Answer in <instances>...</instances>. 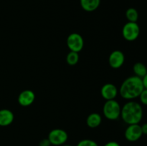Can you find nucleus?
I'll use <instances>...</instances> for the list:
<instances>
[{"mask_svg": "<svg viewBox=\"0 0 147 146\" xmlns=\"http://www.w3.org/2000/svg\"><path fill=\"white\" fill-rule=\"evenodd\" d=\"M144 89L142 78L134 75L128 77L123 81L121 85L119 92L123 99L134 100L139 97Z\"/></svg>", "mask_w": 147, "mask_h": 146, "instance_id": "1", "label": "nucleus"}, {"mask_svg": "<svg viewBox=\"0 0 147 146\" xmlns=\"http://www.w3.org/2000/svg\"><path fill=\"white\" fill-rule=\"evenodd\" d=\"M121 117L128 125L139 124L143 117V109L139 102L130 101L121 107Z\"/></svg>", "mask_w": 147, "mask_h": 146, "instance_id": "2", "label": "nucleus"}, {"mask_svg": "<svg viewBox=\"0 0 147 146\" xmlns=\"http://www.w3.org/2000/svg\"><path fill=\"white\" fill-rule=\"evenodd\" d=\"M121 107L115 100H106L103 105V112L105 117L110 120H116L121 116Z\"/></svg>", "mask_w": 147, "mask_h": 146, "instance_id": "3", "label": "nucleus"}, {"mask_svg": "<svg viewBox=\"0 0 147 146\" xmlns=\"http://www.w3.org/2000/svg\"><path fill=\"white\" fill-rule=\"evenodd\" d=\"M140 34V27L136 22L129 21L124 24L122 29L123 38L129 42L135 41Z\"/></svg>", "mask_w": 147, "mask_h": 146, "instance_id": "4", "label": "nucleus"}, {"mask_svg": "<svg viewBox=\"0 0 147 146\" xmlns=\"http://www.w3.org/2000/svg\"><path fill=\"white\" fill-rule=\"evenodd\" d=\"M67 45L70 51L80 52L84 46V40L78 33H71L67 37Z\"/></svg>", "mask_w": 147, "mask_h": 146, "instance_id": "5", "label": "nucleus"}, {"mask_svg": "<svg viewBox=\"0 0 147 146\" xmlns=\"http://www.w3.org/2000/svg\"><path fill=\"white\" fill-rule=\"evenodd\" d=\"M48 140L53 145H62L65 144L68 138V135L62 129H54L48 135Z\"/></svg>", "mask_w": 147, "mask_h": 146, "instance_id": "6", "label": "nucleus"}, {"mask_svg": "<svg viewBox=\"0 0 147 146\" xmlns=\"http://www.w3.org/2000/svg\"><path fill=\"white\" fill-rule=\"evenodd\" d=\"M142 127L139 124L129 125L124 133L126 139L130 142L137 141L142 137Z\"/></svg>", "mask_w": 147, "mask_h": 146, "instance_id": "7", "label": "nucleus"}, {"mask_svg": "<svg viewBox=\"0 0 147 146\" xmlns=\"http://www.w3.org/2000/svg\"><path fill=\"white\" fill-rule=\"evenodd\" d=\"M125 61V56L120 50H115L112 52L109 57V62L111 67L113 69H119L123 64Z\"/></svg>", "mask_w": 147, "mask_h": 146, "instance_id": "8", "label": "nucleus"}, {"mask_svg": "<svg viewBox=\"0 0 147 146\" xmlns=\"http://www.w3.org/2000/svg\"><path fill=\"white\" fill-rule=\"evenodd\" d=\"M100 94L105 100H114L118 94V89L113 84L107 83L101 87Z\"/></svg>", "mask_w": 147, "mask_h": 146, "instance_id": "9", "label": "nucleus"}, {"mask_svg": "<svg viewBox=\"0 0 147 146\" xmlns=\"http://www.w3.org/2000/svg\"><path fill=\"white\" fill-rule=\"evenodd\" d=\"M35 100V94L30 90H25L22 92L18 97L19 104L23 107L30 106L34 102Z\"/></svg>", "mask_w": 147, "mask_h": 146, "instance_id": "10", "label": "nucleus"}, {"mask_svg": "<svg viewBox=\"0 0 147 146\" xmlns=\"http://www.w3.org/2000/svg\"><path fill=\"white\" fill-rule=\"evenodd\" d=\"M14 116L12 112L7 109L0 110V126L7 127L14 121Z\"/></svg>", "mask_w": 147, "mask_h": 146, "instance_id": "11", "label": "nucleus"}, {"mask_svg": "<svg viewBox=\"0 0 147 146\" xmlns=\"http://www.w3.org/2000/svg\"><path fill=\"white\" fill-rule=\"evenodd\" d=\"M100 0H80V5L82 8L86 11L91 12L95 11L99 7Z\"/></svg>", "mask_w": 147, "mask_h": 146, "instance_id": "12", "label": "nucleus"}, {"mask_svg": "<svg viewBox=\"0 0 147 146\" xmlns=\"http://www.w3.org/2000/svg\"><path fill=\"white\" fill-rule=\"evenodd\" d=\"M102 122V117L98 113H93L89 115L86 120L87 125L90 128H96L98 127Z\"/></svg>", "mask_w": 147, "mask_h": 146, "instance_id": "13", "label": "nucleus"}, {"mask_svg": "<svg viewBox=\"0 0 147 146\" xmlns=\"http://www.w3.org/2000/svg\"><path fill=\"white\" fill-rule=\"evenodd\" d=\"M133 70L135 76H137L140 78H143L147 74L146 67L142 62L135 63L133 67Z\"/></svg>", "mask_w": 147, "mask_h": 146, "instance_id": "14", "label": "nucleus"}, {"mask_svg": "<svg viewBox=\"0 0 147 146\" xmlns=\"http://www.w3.org/2000/svg\"><path fill=\"white\" fill-rule=\"evenodd\" d=\"M126 17L129 21L136 22L139 19V13L134 8H129L126 11Z\"/></svg>", "mask_w": 147, "mask_h": 146, "instance_id": "15", "label": "nucleus"}, {"mask_svg": "<svg viewBox=\"0 0 147 146\" xmlns=\"http://www.w3.org/2000/svg\"><path fill=\"white\" fill-rule=\"evenodd\" d=\"M79 61V55L78 52L70 51L66 57V62L69 65L74 66Z\"/></svg>", "mask_w": 147, "mask_h": 146, "instance_id": "16", "label": "nucleus"}, {"mask_svg": "<svg viewBox=\"0 0 147 146\" xmlns=\"http://www.w3.org/2000/svg\"><path fill=\"white\" fill-rule=\"evenodd\" d=\"M77 146H98L97 143L92 140L89 139H85L81 140L78 143Z\"/></svg>", "mask_w": 147, "mask_h": 146, "instance_id": "17", "label": "nucleus"}, {"mask_svg": "<svg viewBox=\"0 0 147 146\" xmlns=\"http://www.w3.org/2000/svg\"><path fill=\"white\" fill-rule=\"evenodd\" d=\"M139 98H140L141 102L144 105H147V90L146 89H144L143 91L139 95Z\"/></svg>", "mask_w": 147, "mask_h": 146, "instance_id": "18", "label": "nucleus"}, {"mask_svg": "<svg viewBox=\"0 0 147 146\" xmlns=\"http://www.w3.org/2000/svg\"><path fill=\"white\" fill-rule=\"evenodd\" d=\"M50 145H51V143H50L48 138L43 139L39 143V146H50Z\"/></svg>", "mask_w": 147, "mask_h": 146, "instance_id": "19", "label": "nucleus"}, {"mask_svg": "<svg viewBox=\"0 0 147 146\" xmlns=\"http://www.w3.org/2000/svg\"><path fill=\"white\" fill-rule=\"evenodd\" d=\"M104 146H120V145H119L117 142L111 141L106 143Z\"/></svg>", "mask_w": 147, "mask_h": 146, "instance_id": "20", "label": "nucleus"}, {"mask_svg": "<svg viewBox=\"0 0 147 146\" xmlns=\"http://www.w3.org/2000/svg\"><path fill=\"white\" fill-rule=\"evenodd\" d=\"M142 82H143L144 87V89H146L147 90V74L143 77V78H142Z\"/></svg>", "mask_w": 147, "mask_h": 146, "instance_id": "21", "label": "nucleus"}, {"mask_svg": "<svg viewBox=\"0 0 147 146\" xmlns=\"http://www.w3.org/2000/svg\"><path fill=\"white\" fill-rule=\"evenodd\" d=\"M142 127V133L144 135H147V123H144Z\"/></svg>", "mask_w": 147, "mask_h": 146, "instance_id": "22", "label": "nucleus"}, {"mask_svg": "<svg viewBox=\"0 0 147 146\" xmlns=\"http://www.w3.org/2000/svg\"><path fill=\"white\" fill-rule=\"evenodd\" d=\"M63 146H72V145H64Z\"/></svg>", "mask_w": 147, "mask_h": 146, "instance_id": "23", "label": "nucleus"}]
</instances>
